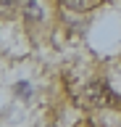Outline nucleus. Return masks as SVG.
I'll use <instances>...</instances> for the list:
<instances>
[{
  "mask_svg": "<svg viewBox=\"0 0 121 127\" xmlns=\"http://www.w3.org/2000/svg\"><path fill=\"white\" fill-rule=\"evenodd\" d=\"M105 95H108V85L89 82V85L82 87L76 101H79V106H87V109H100V106H105Z\"/></svg>",
  "mask_w": 121,
  "mask_h": 127,
  "instance_id": "f257e3e1",
  "label": "nucleus"
},
{
  "mask_svg": "<svg viewBox=\"0 0 121 127\" xmlns=\"http://www.w3.org/2000/svg\"><path fill=\"white\" fill-rule=\"evenodd\" d=\"M21 13H24L26 24H40L45 19V8H42L40 0H24L21 3Z\"/></svg>",
  "mask_w": 121,
  "mask_h": 127,
  "instance_id": "f03ea898",
  "label": "nucleus"
},
{
  "mask_svg": "<svg viewBox=\"0 0 121 127\" xmlns=\"http://www.w3.org/2000/svg\"><path fill=\"white\" fill-rule=\"evenodd\" d=\"M61 3H63V8L76 11V13H84V11H89V8L97 5V0H61Z\"/></svg>",
  "mask_w": 121,
  "mask_h": 127,
  "instance_id": "7ed1b4c3",
  "label": "nucleus"
},
{
  "mask_svg": "<svg viewBox=\"0 0 121 127\" xmlns=\"http://www.w3.org/2000/svg\"><path fill=\"white\" fill-rule=\"evenodd\" d=\"M16 8H18V0H0V16H3V19L13 16Z\"/></svg>",
  "mask_w": 121,
  "mask_h": 127,
  "instance_id": "20e7f679",
  "label": "nucleus"
},
{
  "mask_svg": "<svg viewBox=\"0 0 121 127\" xmlns=\"http://www.w3.org/2000/svg\"><path fill=\"white\" fill-rule=\"evenodd\" d=\"M16 95H21V98H29V95H32L29 85H26V82H18V85H16Z\"/></svg>",
  "mask_w": 121,
  "mask_h": 127,
  "instance_id": "39448f33",
  "label": "nucleus"
}]
</instances>
